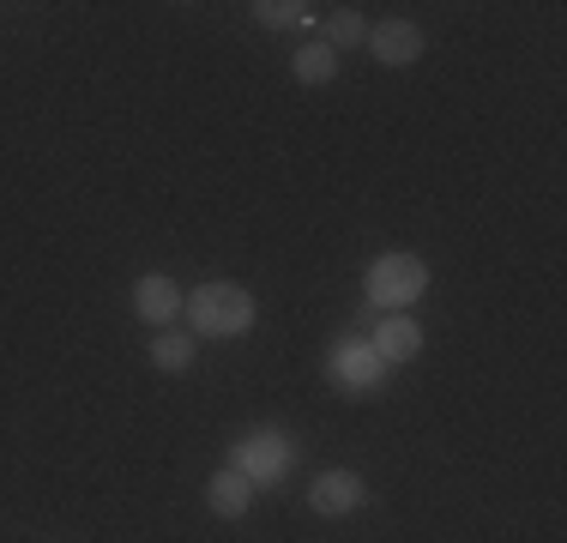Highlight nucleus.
<instances>
[{
  "instance_id": "obj_1",
  "label": "nucleus",
  "mask_w": 567,
  "mask_h": 543,
  "mask_svg": "<svg viewBox=\"0 0 567 543\" xmlns=\"http://www.w3.org/2000/svg\"><path fill=\"white\" fill-rule=\"evenodd\" d=\"M182 315L194 320L199 338H241L254 326V296L241 290V284L212 278V284H194V296L182 303Z\"/></svg>"
},
{
  "instance_id": "obj_2",
  "label": "nucleus",
  "mask_w": 567,
  "mask_h": 543,
  "mask_svg": "<svg viewBox=\"0 0 567 543\" xmlns=\"http://www.w3.org/2000/svg\"><path fill=\"white\" fill-rule=\"evenodd\" d=\"M362 290H369V303L381 308V315H404L411 303H423L429 290V266L416 260V254H381V260L369 266V278H362Z\"/></svg>"
},
{
  "instance_id": "obj_3",
  "label": "nucleus",
  "mask_w": 567,
  "mask_h": 543,
  "mask_svg": "<svg viewBox=\"0 0 567 543\" xmlns=\"http://www.w3.org/2000/svg\"><path fill=\"white\" fill-rule=\"evenodd\" d=\"M290 465H296V441L284 429H248L236 447H229V471H241L254 489L290 478Z\"/></svg>"
},
{
  "instance_id": "obj_4",
  "label": "nucleus",
  "mask_w": 567,
  "mask_h": 543,
  "mask_svg": "<svg viewBox=\"0 0 567 543\" xmlns=\"http://www.w3.org/2000/svg\"><path fill=\"white\" fill-rule=\"evenodd\" d=\"M327 375H332V387H344V392H374V380L386 375V362L374 357L369 338H339L332 357H327Z\"/></svg>"
},
{
  "instance_id": "obj_5",
  "label": "nucleus",
  "mask_w": 567,
  "mask_h": 543,
  "mask_svg": "<svg viewBox=\"0 0 567 543\" xmlns=\"http://www.w3.org/2000/svg\"><path fill=\"white\" fill-rule=\"evenodd\" d=\"M362 501H369V483H362L357 471H320V478L308 483V508H315L320 520H344Z\"/></svg>"
},
{
  "instance_id": "obj_6",
  "label": "nucleus",
  "mask_w": 567,
  "mask_h": 543,
  "mask_svg": "<svg viewBox=\"0 0 567 543\" xmlns=\"http://www.w3.org/2000/svg\"><path fill=\"white\" fill-rule=\"evenodd\" d=\"M369 49L381 66H416L429 49V37H423V24H411V19H386L369 31Z\"/></svg>"
},
{
  "instance_id": "obj_7",
  "label": "nucleus",
  "mask_w": 567,
  "mask_h": 543,
  "mask_svg": "<svg viewBox=\"0 0 567 543\" xmlns=\"http://www.w3.org/2000/svg\"><path fill=\"white\" fill-rule=\"evenodd\" d=\"M182 284L175 278H164V272H145L140 284H133V315L140 320H152V326H169L175 315H182Z\"/></svg>"
},
{
  "instance_id": "obj_8",
  "label": "nucleus",
  "mask_w": 567,
  "mask_h": 543,
  "mask_svg": "<svg viewBox=\"0 0 567 543\" xmlns=\"http://www.w3.org/2000/svg\"><path fill=\"white\" fill-rule=\"evenodd\" d=\"M374 357L386 362V369H399V362H411L416 350H423V326H416L411 315H386L381 326H374Z\"/></svg>"
},
{
  "instance_id": "obj_9",
  "label": "nucleus",
  "mask_w": 567,
  "mask_h": 543,
  "mask_svg": "<svg viewBox=\"0 0 567 543\" xmlns=\"http://www.w3.org/2000/svg\"><path fill=\"white\" fill-rule=\"evenodd\" d=\"M206 508L218 513V520H241V513L254 508V483L241 478V471H229V465H224L218 478L206 483Z\"/></svg>"
},
{
  "instance_id": "obj_10",
  "label": "nucleus",
  "mask_w": 567,
  "mask_h": 543,
  "mask_svg": "<svg viewBox=\"0 0 567 543\" xmlns=\"http://www.w3.org/2000/svg\"><path fill=\"white\" fill-rule=\"evenodd\" d=\"M145 357H152L157 375H187L199 362V345H194V332H157Z\"/></svg>"
},
{
  "instance_id": "obj_11",
  "label": "nucleus",
  "mask_w": 567,
  "mask_h": 543,
  "mask_svg": "<svg viewBox=\"0 0 567 543\" xmlns=\"http://www.w3.org/2000/svg\"><path fill=\"white\" fill-rule=\"evenodd\" d=\"M290 73H296V85H332L339 79V54L327 43H302L290 54Z\"/></svg>"
},
{
  "instance_id": "obj_12",
  "label": "nucleus",
  "mask_w": 567,
  "mask_h": 543,
  "mask_svg": "<svg viewBox=\"0 0 567 543\" xmlns=\"http://www.w3.org/2000/svg\"><path fill=\"white\" fill-rule=\"evenodd\" d=\"M357 43H369V19H362L357 7H339V12L327 19V49L344 54V49H357Z\"/></svg>"
},
{
  "instance_id": "obj_13",
  "label": "nucleus",
  "mask_w": 567,
  "mask_h": 543,
  "mask_svg": "<svg viewBox=\"0 0 567 543\" xmlns=\"http://www.w3.org/2000/svg\"><path fill=\"white\" fill-rule=\"evenodd\" d=\"M248 12L266 24V31H290V24H308V7H302V0H254Z\"/></svg>"
}]
</instances>
